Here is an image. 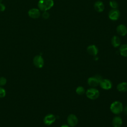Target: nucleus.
<instances>
[{"instance_id": "6", "label": "nucleus", "mask_w": 127, "mask_h": 127, "mask_svg": "<svg viewBox=\"0 0 127 127\" xmlns=\"http://www.w3.org/2000/svg\"><path fill=\"white\" fill-rule=\"evenodd\" d=\"M56 117L52 114H48L45 116L43 119V122L47 126H50L56 121Z\"/></svg>"}, {"instance_id": "1", "label": "nucleus", "mask_w": 127, "mask_h": 127, "mask_svg": "<svg viewBox=\"0 0 127 127\" xmlns=\"http://www.w3.org/2000/svg\"><path fill=\"white\" fill-rule=\"evenodd\" d=\"M54 4L53 0H39L38 3V6L41 10L45 11L51 8Z\"/></svg>"}, {"instance_id": "10", "label": "nucleus", "mask_w": 127, "mask_h": 127, "mask_svg": "<svg viewBox=\"0 0 127 127\" xmlns=\"http://www.w3.org/2000/svg\"><path fill=\"white\" fill-rule=\"evenodd\" d=\"M117 33L122 36H125L127 33V28L124 24H120L118 25L116 29Z\"/></svg>"}, {"instance_id": "13", "label": "nucleus", "mask_w": 127, "mask_h": 127, "mask_svg": "<svg viewBox=\"0 0 127 127\" xmlns=\"http://www.w3.org/2000/svg\"><path fill=\"white\" fill-rule=\"evenodd\" d=\"M87 53L93 56H96L98 53V49L97 47L94 45H91L87 48Z\"/></svg>"}, {"instance_id": "18", "label": "nucleus", "mask_w": 127, "mask_h": 127, "mask_svg": "<svg viewBox=\"0 0 127 127\" xmlns=\"http://www.w3.org/2000/svg\"><path fill=\"white\" fill-rule=\"evenodd\" d=\"M75 92H76V93L77 94L81 95H83V94H84L85 93V91L84 88L82 86H78L76 88Z\"/></svg>"}, {"instance_id": "21", "label": "nucleus", "mask_w": 127, "mask_h": 127, "mask_svg": "<svg viewBox=\"0 0 127 127\" xmlns=\"http://www.w3.org/2000/svg\"><path fill=\"white\" fill-rule=\"evenodd\" d=\"M7 80L4 77H0V86H3L5 85L6 83Z\"/></svg>"}, {"instance_id": "11", "label": "nucleus", "mask_w": 127, "mask_h": 127, "mask_svg": "<svg viewBox=\"0 0 127 127\" xmlns=\"http://www.w3.org/2000/svg\"><path fill=\"white\" fill-rule=\"evenodd\" d=\"M94 7L96 11L98 12H102L104 10L105 6L102 1L100 0H97L94 3Z\"/></svg>"}, {"instance_id": "8", "label": "nucleus", "mask_w": 127, "mask_h": 127, "mask_svg": "<svg viewBox=\"0 0 127 127\" xmlns=\"http://www.w3.org/2000/svg\"><path fill=\"white\" fill-rule=\"evenodd\" d=\"M99 85L102 89L105 90H109L112 87V82L108 79H102L100 82Z\"/></svg>"}, {"instance_id": "15", "label": "nucleus", "mask_w": 127, "mask_h": 127, "mask_svg": "<svg viewBox=\"0 0 127 127\" xmlns=\"http://www.w3.org/2000/svg\"><path fill=\"white\" fill-rule=\"evenodd\" d=\"M121 43V41L120 38L117 36H114L112 39H111V44L112 46L115 47L117 48L120 46Z\"/></svg>"}, {"instance_id": "26", "label": "nucleus", "mask_w": 127, "mask_h": 127, "mask_svg": "<svg viewBox=\"0 0 127 127\" xmlns=\"http://www.w3.org/2000/svg\"><path fill=\"white\" fill-rule=\"evenodd\" d=\"M2 0H0V3L2 2Z\"/></svg>"}, {"instance_id": "9", "label": "nucleus", "mask_w": 127, "mask_h": 127, "mask_svg": "<svg viewBox=\"0 0 127 127\" xmlns=\"http://www.w3.org/2000/svg\"><path fill=\"white\" fill-rule=\"evenodd\" d=\"M108 16L111 20H117L120 16V12L117 9H112L109 11Z\"/></svg>"}, {"instance_id": "17", "label": "nucleus", "mask_w": 127, "mask_h": 127, "mask_svg": "<svg viewBox=\"0 0 127 127\" xmlns=\"http://www.w3.org/2000/svg\"><path fill=\"white\" fill-rule=\"evenodd\" d=\"M120 54L125 57H127V44L121 45L119 49Z\"/></svg>"}, {"instance_id": "5", "label": "nucleus", "mask_w": 127, "mask_h": 127, "mask_svg": "<svg viewBox=\"0 0 127 127\" xmlns=\"http://www.w3.org/2000/svg\"><path fill=\"white\" fill-rule=\"evenodd\" d=\"M34 65L37 68L43 67L44 64V61L41 55H37L34 57L33 60Z\"/></svg>"}, {"instance_id": "24", "label": "nucleus", "mask_w": 127, "mask_h": 127, "mask_svg": "<svg viewBox=\"0 0 127 127\" xmlns=\"http://www.w3.org/2000/svg\"><path fill=\"white\" fill-rule=\"evenodd\" d=\"M125 113V114L127 115V106H125V108H123V110Z\"/></svg>"}, {"instance_id": "20", "label": "nucleus", "mask_w": 127, "mask_h": 127, "mask_svg": "<svg viewBox=\"0 0 127 127\" xmlns=\"http://www.w3.org/2000/svg\"><path fill=\"white\" fill-rule=\"evenodd\" d=\"M6 95V90L4 88L0 86V98L4 97Z\"/></svg>"}, {"instance_id": "14", "label": "nucleus", "mask_w": 127, "mask_h": 127, "mask_svg": "<svg viewBox=\"0 0 127 127\" xmlns=\"http://www.w3.org/2000/svg\"><path fill=\"white\" fill-rule=\"evenodd\" d=\"M112 124L113 127H121L123 124L122 119L120 117H115L113 119Z\"/></svg>"}, {"instance_id": "16", "label": "nucleus", "mask_w": 127, "mask_h": 127, "mask_svg": "<svg viewBox=\"0 0 127 127\" xmlns=\"http://www.w3.org/2000/svg\"><path fill=\"white\" fill-rule=\"evenodd\" d=\"M117 90L121 92H125L127 91V82H123L118 84L117 86Z\"/></svg>"}, {"instance_id": "25", "label": "nucleus", "mask_w": 127, "mask_h": 127, "mask_svg": "<svg viewBox=\"0 0 127 127\" xmlns=\"http://www.w3.org/2000/svg\"><path fill=\"white\" fill-rule=\"evenodd\" d=\"M61 127H70L67 125H63Z\"/></svg>"}, {"instance_id": "23", "label": "nucleus", "mask_w": 127, "mask_h": 127, "mask_svg": "<svg viewBox=\"0 0 127 127\" xmlns=\"http://www.w3.org/2000/svg\"><path fill=\"white\" fill-rule=\"evenodd\" d=\"M5 5L3 4L0 3V11H1V12L5 10Z\"/></svg>"}, {"instance_id": "3", "label": "nucleus", "mask_w": 127, "mask_h": 127, "mask_svg": "<svg viewBox=\"0 0 127 127\" xmlns=\"http://www.w3.org/2000/svg\"><path fill=\"white\" fill-rule=\"evenodd\" d=\"M102 79L103 78L101 75L98 74L94 76L88 78L87 79V83L90 86L94 88L99 84L100 82Z\"/></svg>"}, {"instance_id": "19", "label": "nucleus", "mask_w": 127, "mask_h": 127, "mask_svg": "<svg viewBox=\"0 0 127 127\" xmlns=\"http://www.w3.org/2000/svg\"><path fill=\"white\" fill-rule=\"evenodd\" d=\"M109 4L110 6L113 8V9H117L118 7V2L114 0H111L109 2Z\"/></svg>"}, {"instance_id": "2", "label": "nucleus", "mask_w": 127, "mask_h": 127, "mask_svg": "<svg viewBox=\"0 0 127 127\" xmlns=\"http://www.w3.org/2000/svg\"><path fill=\"white\" fill-rule=\"evenodd\" d=\"M110 109L113 114L116 115L119 114L123 110V104L119 101H114L111 104Z\"/></svg>"}, {"instance_id": "12", "label": "nucleus", "mask_w": 127, "mask_h": 127, "mask_svg": "<svg viewBox=\"0 0 127 127\" xmlns=\"http://www.w3.org/2000/svg\"><path fill=\"white\" fill-rule=\"evenodd\" d=\"M29 16L32 18H38L40 16V12L37 8L30 9L28 12Z\"/></svg>"}, {"instance_id": "4", "label": "nucleus", "mask_w": 127, "mask_h": 127, "mask_svg": "<svg viewBox=\"0 0 127 127\" xmlns=\"http://www.w3.org/2000/svg\"><path fill=\"white\" fill-rule=\"evenodd\" d=\"M85 93L86 96L89 99L91 100H95L97 99L100 95V93L98 90L94 87L87 89Z\"/></svg>"}, {"instance_id": "7", "label": "nucleus", "mask_w": 127, "mask_h": 127, "mask_svg": "<svg viewBox=\"0 0 127 127\" xmlns=\"http://www.w3.org/2000/svg\"><path fill=\"white\" fill-rule=\"evenodd\" d=\"M78 121L77 117L74 114H70L67 118V122L68 125L70 127H73L76 126L78 123Z\"/></svg>"}, {"instance_id": "22", "label": "nucleus", "mask_w": 127, "mask_h": 127, "mask_svg": "<svg viewBox=\"0 0 127 127\" xmlns=\"http://www.w3.org/2000/svg\"><path fill=\"white\" fill-rule=\"evenodd\" d=\"M50 16V14L48 12H47V11H45L43 12V13H42V17L44 19H48Z\"/></svg>"}]
</instances>
